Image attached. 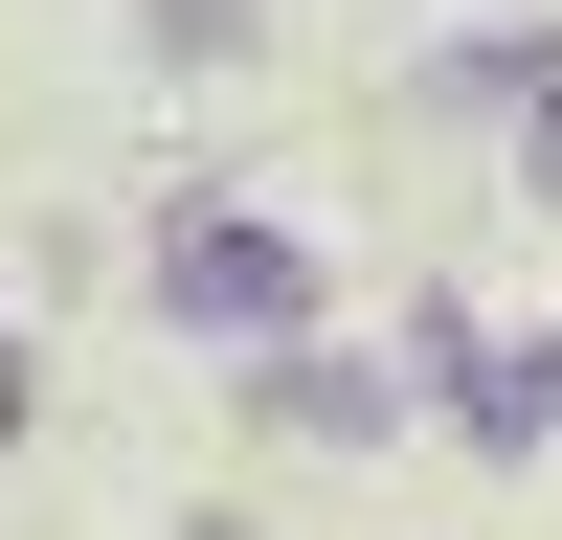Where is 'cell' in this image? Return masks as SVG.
<instances>
[{
	"label": "cell",
	"mask_w": 562,
	"mask_h": 540,
	"mask_svg": "<svg viewBox=\"0 0 562 540\" xmlns=\"http://www.w3.org/2000/svg\"><path fill=\"white\" fill-rule=\"evenodd\" d=\"M383 360H315V338H270V428H315V450H383Z\"/></svg>",
	"instance_id": "2"
},
{
	"label": "cell",
	"mask_w": 562,
	"mask_h": 540,
	"mask_svg": "<svg viewBox=\"0 0 562 540\" xmlns=\"http://www.w3.org/2000/svg\"><path fill=\"white\" fill-rule=\"evenodd\" d=\"M540 180H562V68H540Z\"/></svg>",
	"instance_id": "3"
},
{
	"label": "cell",
	"mask_w": 562,
	"mask_h": 540,
	"mask_svg": "<svg viewBox=\"0 0 562 540\" xmlns=\"http://www.w3.org/2000/svg\"><path fill=\"white\" fill-rule=\"evenodd\" d=\"M158 293L203 315V338H293V315H315V248H293V225H180Z\"/></svg>",
	"instance_id": "1"
}]
</instances>
